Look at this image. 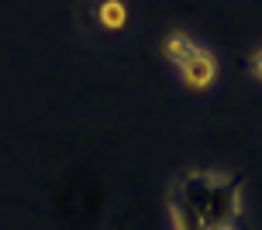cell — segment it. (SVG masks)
Wrapping results in <instances>:
<instances>
[{
    "instance_id": "1",
    "label": "cell",
    "mask_w": 262,
    "mask_h": 230,
    "mask_svg": "<svg viewBox=\"0 0 262 230\" xmlns=\"http://www.w3.org/2000/svg\"><path fill=\"white\" fill-rule=\"evenodd\" d=\"M180 203H186L193 210L200 223L207 230H235L242 220V196L245 186L238 175L228 172H183L180 179L172 182V192Z\"/></svg>"
},
{
    "instance_id": "3",
    "label": "cell",
    "mask_w": 262,
    "mask_h": 230,
    "mask_svg": "<svg viewBox=\"0 0 262 230\" xmlns=\"http://www.w3.org/2000/svg\"><path fill=\"white\" fill-rule=\"evenodd\" d=\"M196 48H200V45H196L190 35H183V31H172V35H166V41H162V55H166L172 65H183Z\"/></svg>"
},
{
    "instance_id": "2",
    "label": "cell",
    "mask_w": 262,
    "mask_h": 230,
    "mask_svg": "<svg viewBox=\"0 0 262 230\" xmlns=\"http://www.w3.org/2000/svg\"><path fill=\"white\" fill-rule=\"evenodd\" d=\"M176 69H180V76H183V83L190 90H207L210 83L217 79V59H214L204 45H200L183 65H176Z\"/></svg>"
},
{
    "instance_id": "6",
    "label": "cell",
    "mask_w": 262,
    "mask_h": 230,
    "mask_svg": "<svg viewBox=\"0 0 262 230\" xmlns=\"http://www.w3.org/2000/svg\"><path fill=\"white\" fill-rule=\"evenodd\" d=\"M249 72L262 83V48H255V52L249 55Z\"/></svg>"
},
{
    "instance_id": "4",
    "label": "cell",
    "mask_w": 262,
    "mask_h": 230,
    "mask_svg": "<svg viewBox=\"0 0 262 230\" xmlns=\"http://www.w3.org/2000/svg\"><path fill=\"white\" fill-rule=\"evenodd\" d=\"M97 21L107 31H124L128 28V7H124V0H100L97 4Z\"/></svg>"
},
{
    "instance_id": "5",
    "label": "cell",
    "mask_w": 262,
    "mask_h": 230,
    "mask_svg": "<svg viewBox=\"0 0 262 230\" xmlns=\"http://www.w3.org/2000/svg\"><path fill=\"white\" fill-rule=\"evenodd\" d=\"M169 217H172V230H207L200 223V217L186 203H180L176 196H169Z\"/></svg>"
}]
</instances>
